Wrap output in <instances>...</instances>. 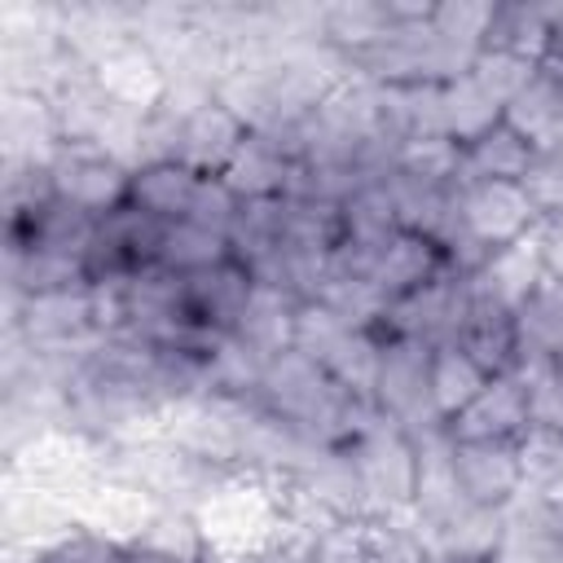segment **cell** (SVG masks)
Listing matches in <instances>:
<instances>
[{
  "label": "cell",
  "instance_id": "21",
  "mask_svg": "<svg viewBox=\"0 0 563 563\" xmlns=\"http://www.w3.org/2000/svg\"><path fill=\"white\" fill-rule=\"evenodd\" d=\"M264 356L251 352L238 334H216L202 352V383L207 396H224V400H255L260 378H264Z\"/></svg>",
  "mask_w": 563,
  "mask_h": 563
},
{
  "label": "cell",
  "instance_id": "30",
  "mask_svg": "<svg viewBox=\"0 0 563 563\" xmlns=\"http://www.w3.org/2000/svg\"><path fill=\"white\" fill-rule=\"evenodd\" d=\"M515 457H519L523 493H545L563 484V427L532 418V427L515 440Z\"/></svg>",
  "mask_w": 563,
  "mask_h": 563
},
{
  "label": "cell",
  "instance_id": "41",
  "mask_svg": "<svg viewBox=\"0 0 563 563\" xmlns=\"http://www.w3.org/2000/svg\"><path fill=\"white\" fill-rule=\"evenodd\" d=\"M123 563H194V559H185V554H172V550H163V545H150V541H128L123 545Z\"/></svg>",
  "mask_w": 563,
  "mask_h": 563
},
{
  "label": "cell",
  "instance_id": "24",
  "mask_svg": "<svg viewBox=\"0 0 563 563\" xmlns=\"http://www.w3.org/2000/svg\"><path fill=\"white\" fill-rule=\"evenodd\" d=\"M391 172L405 180L457 189L462 185V145L449 132H422L391 150Z\"/></svg>",
  "mask_w": 563,
  "mask_h": 563
},
{
  "label": "cell",
  "instance_id": "36",
  "mask_svg": "<svg viewBox=\"0 0 563 563\" xmlns=\"http://www.w3.org/2000/svg\"><path fill=\"white\" fill-rule=\"evenodd\" d=\"M431 550L409 519H374V563H427Z\"/></svg>",
  "mask_w": 563,
  "mask_h": 563
},
{
  "label": "cell",
  "instance_id": "38",
  "mask_svg": "<svg viewBox=\"0 0 563 563\" xmlns=\"http://www.w3.org/2000/svg\"><path fill=\"white\" fill-rule=\"evenodd\" d=\"M523 378L532 383V418L550 422V427H563V361H554L545 369H532Z\"/></svg>",
  "mask_w": 563,
  "mask_h": 563
},
{
  "label": "cell",
  "instance_id": "2",
  "mask_svg": "<svg viewBox=\"0 0 563 563\" xmlns=\"http://www.w3.org/2000/svg\"><path fill=\"white\" fill-rule=\"evenodd\" d=\"M9 339H22L35 352H79L97 343L92 321V282L70 290H44L9 299Z\"/></svg>",
  "mask_w": 563,
  "mask_h": 563
},
{
  "label": "cell",
  "instance_id": "1",
  "mask_svg": "<svg viewBox=\"0 0 563 563\" xmlns=\"http://www.w3.org/2000/svg\"><path fill=\"white\" fill-rule=\"evenodd\" d=\"M356 466L365 506L374 519H409L413 510V488H418V444L413 431L387 422V418H369L356 440L343 449Z\"/></svg>",
  "mask_w": 563,
  "mask_h": 563
},
{
  "label": "cell",
  "instance_id": "11",
  "mask_svg": "<svg viewBox=\"0 0 563 563\" xmlns=\"http://www.w3.org/2000/svg\"><path fill=\"white\" fill-rule=\"evenodd\" d=\"M180 295H185V317L194 321V330L233 334L255 295V273L242 260H224L207 273L180 277Z\"/></svg>",
  "mask_w": 563,
  "mask_h": 563
},
{
  "label": "cell",
  "instance_id": "14",
  "mask_svg": "<svg viewBox=\"0 0 563 563\" xmlns=\"http://www.w3.org/2000/svg\"><path fill=\"white\" fill-rule=\"evenodd\" d=\"M515 330H519V374L563 361V282L541 273V282L528 290V299L515 312Z\"/></svg>",
  "mask_w": 563,
  "mask_h": 563
},
{
  "label": "cell",
  "instance_id": "22",
  "mask_svg": "<svg viewBox=\"0 0 563 563\" xmlns=\"http://www.w3.org/2000/svg\"><path fill=\"white\" fill-rule=\"evenodd\" d=\"M295 295H286V290H277V286H264V282H255V295H251V303H246V312H242V321H238V339L251 347V352H260L264 361H273L277 352H286L290 347V330H295Z\"/></svg>",
  "mask_w": 563,
  "mask_h": 563
},
{
  "label": "cell",
  "instance_id": "23",
  "mask_svg": "<svg viewBox=\"0 0 563 563\" xmlns=\"http://www.w3.org/2000/svg\"><path fill=\"white\" fill-rule=\"evenodd\" d=\"M233 260V246H229V233H216L198 220H176V224H163V242H158V268H167L172 277H194V273H207L216 264Z\"/></svg>",
  "mask_w": 563,
  "mask_h": 563
},
{
  "label": "cell",
  "instance_id": "8",
  "mask_svg": "<svg viewBox=\"0 0 563 563\" xmlns=\"http://www.w3.org/2000/svg\"><path fill=\"white\" fill-rule=\"evenodd\" d=\"M158 242H163V224L141 216L136 207H119L101 216L88 251V282H119L158 268Z\"/></svg>",
  "mask_w": 563,
  "mask_h": 563
},
{
  "label": "cell",
  "instance_id": "37",
  "mask_svg": "<svg viewBox=\"0 0 563 563\" xmlns=\"http://www.w3.org/2000/svg\"><path fill=\"white\" fill-rule=\"evenodd\" d=\"M238 211H242V198L224 185V176H202L198 198H194V207H189L185 220H198V224H207L216 233H229L233 220H238Z\"/></svg>",
  "mask_w": 563,
  "mask_h": 563
},
{
  "label": "cell",
  "instance_id": "13",
  "mask_svg": "<svg viewBox=\"0 0 563 563\" xmlns=\"http://www.w3.org/2000/svg\"><path fill=\"white\" fill-rule=\"evenodd\" d=\"M440 273H453L440 242H431L427 233H413V229H400L369 264V282L378 290L383 303H396L413 290H422L427 282H435Z\"/></svg>",
  "mask_w": 563,
  "mask_h": 563
},
{
  "label": "cell",
  "instance_id": "16",
  "mask_svg": "<svg viewBox=\"0 0 563 563\" xmlns=\"http://www.w3.org/2000/svg\"><path fill=\"white\" fill-rule=\"evenodd\" d=\"M202 176L189 172L180 158H158V163H141L132 167V189H128V207H136L141 216L158 220V224H176L189 216L194 198H198Z\"/></svg>",
  "mask_w": 563,
  "mask_h": 563
},
{
  "label": "cell",
  "instance_id": "35",
  "mask_svg": "<svg viewBox=\"0 0 563 563\" xmlns=\"http://www.w3.org/2000/svg\"><path fill=\"white\" fill-rule=\"evenodd\" d=\"M523 194H528V202L537 207L541 220L563 216V145L537 150V163L523 176Z\"/></svg>",
  "mask_w": 563,
  "mask_h": 563
},
{
  "label": "cell",
  "instance_id": "6",
  "mask_svg": "<svg viewBox=\"0 0 563 563\" xmlns=\"http://www.w3.org/2000/svg\"><path fill=\"white\" fill-rule=\"evenodd\" d=\"M457 220H462L466 238L475 246H484L488 255L532 238L541 224L523 185H506V180H462L457 185Z\"/></svg>",
  "mask_w": 563,
  "mask_h": 563
},
{
  "label": "cell",
  "instance_id": "9",
  "mask_svg": "<svg viewBox=\"0 0 563 563\" xmlns=\"http://www.w3.org/2000/svg\"><path fill=\"white\" fill-rule=\"evenodd\" d=\"M453 479L462 501L479 510L506 515L523 497L515 444H501V440H453Z\"/></svg>",
  "mask_w": 563,
  "mask_h": 563
},
{
  "label": "cell",
  "instance_id": "4",
  "mask_svg": "<svg viewBox=\"0 0 563 563\" xmlns=\"http://www.w3.org/2000/svg\"><path fill=\"white\" fill-rule=\"evenodd\" d=\"M88 75H92V84L101 88V97H106L114 110L132 114V119H150V114L167 101V92H172L167 62H163L136 31L123 35V40H114V44H106V48L92 57Z\"/></svg>",
  "mask_w": 563,
  "mask_h": 563
},
{
  "label": "cell",
  "instance_id": "33",
  "mask_svg": "<svg viewBox=\"0 0 563 563\" xmlns=\"http://www.w3.org/2000/svg\"><path fill=\"white\" fill-rule=\"evenodd\" d=\"M26 554H31V563H123L119 541H110L92 528H79V523L70 532H62L57 541H48L40 550H26Z\"/></svg>",
  "mask_w": 563,
  "mask_h": 563
},
{
  "label": "cell",
  "instance_id": "31",
  "mask_svg": "<svg viewBox=\"0 0 563 563\" xmlns=\"http://www.w3.org/2000/svg\"><path fill=\"white\" fill-rule=\"evenodd\" d=\"M493 9H497L493 0H444V4L431 9V31L444 44H453V48L475 57L484 48V40H488Z\"/></svg>",
  "mask_w": 563,
  "mask_h": 563
},
{
  "label": "cell",
  "instance_id": "19",
  "mask_svg": "<svg viewBox=\"0 0 563 563\" xmlns=\"http://www.w3.org/2000/svg\"><path fill=\"white\" fill-rule=\"evenodd\" d=\"M466 356H475L488 374H510L519 369V330H515V312L497 308V303H484L475 299L471 290V312L453 339Z\"/></svg>",
  "mask_w": 563,
  "mask_h": 563
},
{
  "label": "cell",
  "instance_id": "10",
  "mask_svg": "<svg viewBox=\"0 0 563 563\" xmlns=\"http://www.w3.org/2000/svg\"><path fill=\"white\" fill-rule=\"evenodd\" d=\"M528 427H532V383L519 369H510V374H493L488 387L444 431H449V440H501V444H515Z\"/></svg>",
  "mask_w": 563,
  "mask_h": 563
},
{
  "label": "cell",
  "instance_id": "25",
  "mask_svg": "<svg viewBox=\"0 0 563 563\" xmlns=\"http://www.w3.org/2000/svg\"><path fill=\"white\" fill-rule=\"evenodd\" d=\"M550 35H554V26H550L545 4H497L484 48H501V53H515L537 66L550 48Z\"/></svg>",
  "mask_w": 563,
  "mask_h": 563
},
{
  "label": "cell",
  "instance_id": "39",
  "mask_svg": "<svg viewBox=\"0 0 563 563\" xmlns=\"http://www.w3.org/2000/svg\"><path fill=\"white\" fill-rule=\"evenodd\" d=\"M537 251H541V268L554 282H563V216L537 224Z\"/></svg>",
  "mask_w": 563,
  "mask_h": 563
},
{
  "label": "cell",
  "instance_id": "7",
  "mask_svg": "<svg viewBox=\"0 0 563 563\" xmlns=\"http://www.w3.org/2000/svg\"><path fill=\"white\" fill-rule=\"evenodd\" d=\"M466 312H471V277L440 273L422 290L387 303V312L378 321V334H405V339H422V343L440 347V343L457 339Z\"/></svg>",
  "mask_w": 563,
  "mask_h": 563
},
{
  "label": "cell",
  "instance_id": "18",
  "mask_svg": "<svg viewBox=\"0 0 563 563\" xmlns=\"http://www.w3.org/2000/svg\"><path fill=\"white\" fill-rule=\"evenodd\" d=\"M537 150L523 132H515L506 119L493 123L484 136L462 145V180H506V185H523L528 167L537 163Z\"/></svg>",
  "mask_w": 563,
  "mask_h": 563
},
{
  "label": "cell",
  "instance_id": "3",
  "mask_svg": "<svg viewBox=\"0 0 563 563\" xmlns=\"http://www.w3.org/2000/svg\"><path fill=\"white\" fill-rule=\"evenodd\" d=\"M431 343L405 339V334H383L378 347V374H374V413L418 431L431 427Z\"/></svg>",
  "mask_w": 563,
  "mask_h": 563
},
{
  "label": "cell",
  "instance_id": "32",
  "mask_svg": "<svg viewBox=\"0 0 563 563\" xmlns=\"http://www.w3.org/2000/svg\"><path fill=\"white\" fill-rule=\"evenodd\" d=\"M501 110L510 106V97L537 75V66L532 62H523V57H515V53H501V48H479L475 53V62H471V70H466Z\"/></svg>",
  "mask_w": 563,
  "mask_h": 563
},
{
  "label": "cell",
  "instance_id": "42",
  "mask_svg": "<svg viewBox=\"0 0 563 563\" xmlns=\"http://www.w3.org/2000/svg\"><path fill=\"white\" fill-rule=\"evenodd\" d=\"M427 563H493V559H475V554H431Z\"/></svg>",
  "mask_w": 563,
  "mask_h": 563
},
{
  "label": "cell",
  "instance_id": "15",
  "mask_svg": "<svg viewBox=\"0 0 563 563\" xmlns=\"http://www.w3.org/2000/svg\"><path fill=\"white\" fill-rule=\"evenodd\" d=\"M290 176H295V154L277 136H264V132H251L242 141V150L233 154V163L224 167V185L242 202L286 198L290 194Z\"/></svg>",
  "mask_w": 563,
  "mask_h": 563
},
{
  "label": "cell",
  "instance_id": "29",
  "mask_svg": "<svg viewBox=\"0 0 563 563\" xmlns=\"http://www.w3.org/2000/svg\"><path fill=\"white\" fill-rule=\"evenodd\" d=\"M378 347L383 334L378 330H352L325 361V374L356 400L374 405V374H378Z\"/></svg>",
  "mask_w": 563,
  "mask_h": 563
},
{
  "label": "cell",
  "instance_id": "43",
  "mask_svg": "<svg viewBox=\"0 0 563 563\" xmlns=\"http://www.w3.org/2000/svg\"><path fill=\"white\" fill-rule=\"evenodd\" d=\"M550 145H563V114H559V123H554V136H550Z\"/></svg>",
  "mask_w": 563,
  "mask_h": 563
},
{
  "label": "cell",
  "instance_id": "5",
  "mask_svg": "<svg viewBox=\"0 0 563 563\" xmlns=\"http://www.w3.org/2000/svg\"><path fill=\"white\" fill-rule=\"evenodd\" d=\"M48 180L62 202L101 220V216L128 207L132 167L101 145H57L48 154Z\"/></svg>",
  "mask_w": 563,
  "mask_h": 563
},
{
  "label": "cell",
  "instance_id": "20",
  "mask_svg": "<svg viewBox=\"0 0 563 563\" xmlns=\"http://www.w3.org/2000/svg\"><path fill=\"white\" fill-rule=\"evenodd\" d=\"M488 378L493 374L475 356H466L457 343H440L431 352V418L440 427H449L488 387Z\"/></svg>",
  "mask_w": 563,
  "mask_h": 563
},
{
  "label": "cell",
  "instance_id": "40",
  "mask_svg": "<svg viewBox=\"0 0 563 563\" xmlns=\"http://www.w3.org/2000/svg\"><path fill=\"white\" fill-rule=\"evenodd\" d=\"M545 13H550L554 35H550V48H545V57L537 62V70L563 88V4H545Z\"/></svg>",
  "mask_w": 563,
  "mask_h": 563
},
{
  "label": "cell",
  "instance_id": "26",
  "mask_svg": "<svg viewBox=\"0 0 563 563\" xmlns=\"http://www.w3.org/2000/svg\"><path fill=\"white\" fill-rule=\"evenodd\" d=\"M493 123H501V106H497L471 75H457L453 84L440 88V128H444L457 145L484 136Z\"/></svg>",
  "mask_w": 563,
  "mask_h": 563
},
{
  "label": "cell",
  "instance_id": "12",
  "mask_svg": "<svg viewBox=\"0 0 563 563\" xmlns=\"http://www.w3.org/2000/svg\"><path fill=\"white\" fill-rule=\"evenodd\" d=\"M246 136H251V128L242 123V114H233L220 97H211L180 119L176 158L198 176H224V167L233 163V154L242 150Z\"/></svg>",
  "mask_w": 563,
  "mask_h": 563
},
{
  "label": "cell",
  "instance_id": "34",
  "mask_svg": "<svg viewBox=\"0 0 563 563\" xmlns=\"http://www.w3.org/2000/svg\"><path fill=\"white\" fill-rule=\"evenodd\" d=\"M312 563H374V519H339L317 532Z\"/></svg>",
  "mask_w": 563,
  "mask_h": 563
},
{
  "label": "cell",
  "instance_id": "28",
  "mask_svg": "<svg viewBox=\"0 0 563 563\" xmlns=\"http://www.w3.org/2000/svg\"><path fill=\"white\" fill-rule=\"evenodd\" d=\"M356 325L334 308V303H325V299H299L295 303V330H290V347L295 352H303L308 361H317V365H325L330 361V352L352 334Z\"/></svg>",
  "mask_w": 563,
  "mask_h": 563
},
{
  "label": "cell",
  "instance_id": "27",
  "mask_svg": "<svg viewBox=\"0 0 563 563\" xmlns=\"http://www.w3.org/2000/svg\"><path fill=\"white\" fill-rule=\"evenodd\" d=\"M559 114H563V88L554 84V79H545L541 70L510 97V106L501 110V119L515 128V132H523L532 145H550V136H554V123H559Z\"/></svg>",
  "mask_w": 563,
  "mask_h": 563
},
{
  "label": "cell",
  "instance_id": "17",
  "mask_svg": "<svg viewBox=\"0 0 563 563\" xmlns=\"http://www.w3.org/2000/svg\"><path fill=\"white\" fill-rule=\"evenodd\" d=\"M541 251H537V233L532 238H523V242H515V246H501V251H493L484 264H479V273L471 277V290H475V299H484V303H497V308H506V312H519V303L528 299V290L541 282Z\"/></svg>",
  "mask_w": 563,
  "mask_h": 563
}]
</instances>
